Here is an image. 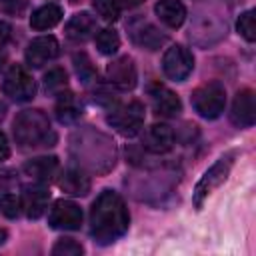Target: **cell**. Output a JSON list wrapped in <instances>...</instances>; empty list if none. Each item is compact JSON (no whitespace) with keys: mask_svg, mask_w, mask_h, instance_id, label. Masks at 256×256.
Wrapping results in <instances>:
<instances>
[{"mask_svg":"<svg viewBox=\"0 0 256 256\" xmlns=\"http://www.w3.org/2000/svg\"><path fill=\"white\" fill-rule=\"evenodd\" d=\"M190 100H192L194 110L202 118L214 120V118H218L224 112V106H226V90H224V86L220 82H206V84L198 86L192 92Z\"/></svg>","mask_w":256,"mask_h":256,"instance_id":"3957f363","label":"cell"},{"mask_svg":"<svg viewBox=\"0 0 256 256\" xmlns=\"http://www.w3.org/2000/svg\"><path fill=\"white\" fill-rule=\"evenodd\" d=\"M62 20V8L58 4H44L40 8H36L30 16V26L34 30H48L54 28L58 22Z\"/></svg>","mask_w":256,"mask_h":256,"instance_id":"44dd1931","label":"cell"},{"mask_svg":"<svg viewBox=\"0 0 256 256\" xmlns=\"http://www.w3.org/2000/svg\"><path fill=\"white\" fill-rule=\"evenodd\" d=\"M8 38H10V26L0 20V46H4Z\"/></svg>","mask_w":256,"mask_h":256,"instance_id":"4dcf8cb0","label":"cell"},{"mask_svg":"<svg viewBox=\"0 0 256 256\" xmlns=\"http://www.w3.org/2000/svg\"><path fill=\"white\" fill-rule=\"evenodd\" d=\"M4 240H6V232H4V230H0V244H2Z\"/></svg>","mask_w":256,"mask_h":256,"instance_id":"d6a6232c","label":"cell"},{"mask_svg":"<svg viewBox=\"0 0 256 256\" xmlns=\"http://www.w3.org/2000/svg\"><path fill=\"white\" fill-rule=\"evenodd\" d=\"M74 66H76V72L82 78V82L88 84L90 80L96 78V70H94V66H92V62H90V58L86 54H76L74 56Z\"/></svg>","mask_w":256,"mask_h":256,"instance_id":"4316f807","label":"cell"},{"mask_svg":"<svg viewBox=\"0 0 256 256\" xmlns=\"http://www.w3.org/2000/svg\"><path fill=\"white\" fill-rule=\"evenodd\" d=\"M54 112H56V118L62 124H72L82 116L84 106H82V102H80V98L76 94L62 90V92H58V100H56Z\"/></svg>","mask_w":256,"mask_h":256,"instance_id":"2e32d148","label":"cell"},{"mask_svg":"<svg viewBox=\"0 0 256 256\" xmlns=\"http://www.w3.org/2000/svg\"><path fill=\"white\" fill-rule=\"evenodd\" d=\"M106 122L122 136L132 138L142 130L144 124V106L138 100H132L128 104L116 106L110 110V114L106 116Z\"/></svg>","mask_w":256,"mask_h":256,"instance_id":"277c9868","label":"cell"},{"mask_svg":"<svg viewBox=\"0 0 256 256\" xmlns=\"http://www.w3.org/2000/svg\"><path fill=\"white\" fill-rule=\"evenodd\" d=\"M130 38L136 46L140 48H146V50H158L164 42H166V36L156 28L152 26L150 22H134L130 24Z\"/></svg>","mask_w":256,"mask_h":256,"instance_id":"5bb4252c","label":"cell"},{"mask_svg":"<svg viewBox=\"0 0 256 256\" xmlns=\"http://www.w3.org/2000/svg\"><path fill=\"white\" fill-rule=\"evenodd\" d=\"M2 88H4V94L16 102H28L36 94L34 78L28 74V70L24 66H18V64L10 66V70L4 76Z\"/></svg>","mask_w":256,"mask_h":256,"instance_id":"8992f818","label":"cell"},{"mask_svg":"<svg viewBox=\"0 0 256 256\" xmlns=\"http://www.w3.org/2000/svg\"><path fill=\"white\" fill-rule=\"evenodd\" d=\"M82 252H84L82 244H78V242L72 240V238H60V240L54 244V248H52V254H54V256H78V254H82Z\"/></svg>","mask_w":256,"mask_h":256,"instance_id":"484cf974","label":"cell"},{"mask_svg":"<svg viewBox=\"0 0 256 256\" xmlns=\"http://www.w3.org/2000/svg\"><path fill=\"white\" fill-rule=\"evenodd\" d=\"M58 52H60V46H58V40L54 36H40L28 44L26 62L32 68H40V66L48 64L50 60H54L58 56Z\"/></svg>","mask_w":256,"mask_h":256,"instance_id":"30bf717a","label":"cell"},{"mask_svg":"<svg viewBox=\"0 0 256 256\" xmlns=\"http://www.w3.org/2000/svg\"><path fill=\"white\" fill-rule=\"evenodd\" d=\"M24 174L38 180V182H48L56 170H58V158L56 156H40V158H32L22 166Z\"/></svg>","mask_w":256,"mask_h":256,"instance_id":"d6986e66","label":"cell"},{"mask_svg":"<svg viewBox=\"0 0 256 256\" xmlns=\"http://www.w3.org/2000/svg\"><path fill=\"white\" fill-rule=\"evenodd\" d=\"M230 120L240 128H248L254 124L256 104H254V92L250 88H244L236 94L232 102V110H230Z\"/></svg>","mask_w":256,"mask_h":256,"instance_id":"8fae6325","label":"cell"},{"mask_svg":"<svg viewBox=\"0 0 256 256\" xmlns=\"http://www.w3.org/2000/svg\"><path fill=\"white\" fill-rule=\"evenodd\" d=\"M22 208L26 212V216L30 220H36L40 218L46 208H48V200H50V192L44 184H32V186H26L24 188V194H22Z\"/></svg>","mask_w":256,"mask_h":256,"instance_id":"4fadbf2b","label":"cell"},{"mask_svg":"<svg viewBox=\"0 0 256 256\" xmlns=\"http://www.w3.org/2000/svg\"><path fill=\"white\" fill-rule=\"evenodd\" d=\"M150 102H152L154 112L160 114V116H166V118H174L182 110L180 98L170 88H166L162 84H152L150 86Z\"/></svg>","mask_w":256,"mask_h":256,"instance_id":"7c38bea8","label":"cell"},{"mask_svg":"<svg viewBox=\"0 0 256 256\" xmlns=\"http://www.w3.org/2000/svg\"><path fill=\"white\" fill-rule=\"evenodd\" d=\"M142 144L148 152L164 154V152L172 150V146H174V132L168 124H152L146 130Z\"/></svg>","mask_w":256,"mask_h":256,"instance_id":"9a60e30c","label":"cell"},{"mask_svg":"<svg viewBox=\"0 0 256 256\" xmlns=\"http://www.w3.org/2000/svg\"><path fill=\"white\" fill-rule=\"evenodd\" d=\"M28 8V0H0V10L8 16H22Z\"/></svg>","mask_w":256,"mask_h":256,"instance_id":"f1b7e54d","label":"cell"},{"mask_svg":"<svg viewBox=\"0 0 256 256\" xmlns=\"http://www.w3.org/2000/svg\"><path fill=\"white\" fill-rule=\"evenodd\" d=\"M22 210V200L16 196V194H10V192H4L0 194V212L8 218H16Z\"/></svg>","mask_w":256,"mask_h":256,"instance_id":"d4e9b609","label":"cell"},{"mask_svg":"<svg viewBox=\"0 0 256 256\" xmlns=\"http://www.w3.org/2000/svg\"><path fill=\"white\" fill-rule=\"evenodd\" d=\"M128 224L130 216L124 200L112 190L100 192L90 208V232L96 242L102 246L112 244L128 230Z\"/></svg>","mask_w":256,"mask_h":256,"instance_id":"6da1fadb","label":"cell"},{"mask_svg":"<svg viewBox=\"0 0 256 256\" xmlns=\"http://www.w3.org/2000/svg\"><path fill=\"white\" fill-rule=\"evenodd\" d=\"M48 224L56 230H78L82 226V210L70 200H56L50 208Z\"/></svg>","mask_w":256,"mask_h":256,"instance_id":"ba28073f","label":"cell"},{"mask_svg":"<svg viewBox=\"0 0 256 256\" xmlns=\"http://www.w3.org/2000/svg\"><path fill=\"white\" fill-rule=\"evenodd\" d=\"M66 84H68V76H66V72L62 68H52V70H48L44 74V88L48 92H56L58 94V92H62L66 88Z\"/></svg>","mask_w":256,"mask_h":256,"instance_id":"603a6c76","label":"cell"},{"mask_svg":"<svg viewBox=\"0 0 256 256\" xmlns=\"http://www.w3.org/2000/svg\"><path fill=\"white\" fill-rule=\"evenodd\" d=\"M58 186L70 196H86L90 192V178L78 168H66L58 178Z\"/></svg>","mask_w":256,"mask_h":256,"instance_id":"e0dca14e","label":"cell"},{"mask_svg":"<svg viewBox=\"0 0 256 256\" xmlns=\"http://www.w3.org/2000/svg\"><path fill=\"white\" fill-rule=\"evenodd\" d=\"M14 140L20 148H36L48 140L50 120L42 110H22L12 124Z\"/></svg>","mask_w":256,"mask_h":256,"instance_id":"7a4b0ae2","label":"cell"},{"mask_svg":"<svg viewBox=\"0 0 256 256\" xmlns=\"http://www.w3.org/2000/svg\"><path fill=\"white\" fill-rule=\"evenodd\" d=\"M8 156H10V144H8L6 134L0 130V162L8 160Z\"/></svg>","mask_w":256,"mask_h":256,"instance_id":"f546056e","label":"cell"},{"mask_svg":"<svg viewBox=\"0 0 256 256\" xmlns=\"http://www.w3.org/2000/svg\"><path fill=\"white\" fill-rule=\"evenodd\" d=\"M92 4H94V10H96L104 20H108V22L118 20L120 8H118L116 0H94Z\"/></svg>","mask_w":256,"mask_h":256,"instance_id":"83f0119b","label":"cell"},{"mask_svg":"<svg viewBox=\"0 0 256 256\" xmlns=\"http://www.w3.org/2000/svg\"><path fill=\"white\" fill-rule=\"evenodd\" d=\"M230 168H232V156H224V158L216 160V162L204 172V176H202L200 182L196 184L194 196H192V202H194L196 208H202V202L228 178Z\"/></svg>","mask_w":256,"mask_h":256,"instance_id":"5b68a950","label":"cell"},{"mask_svg":"<svg viewBox=\"0 0 256 256\" xmlns=\"http://www.w3.org/2000/svg\"><path fill=\"white\" fill-rule=\"evenodd\" d=\"M154 12L168 28H178L186 20V8L178 0H160L154 6Z\"/></svg>","mask_w":256,"mask_h":256,"instance_id":"ffe728a7","label":"cell"},{"mask_svg":"<svg viewBox=\"0 0 256 256\" xmlns=\"http://www.w3.org/2000/svg\"><path fill=\"white\" fill-rule=\"evenodd\" d=\"M236 28L238 32L248 40V42H254L256 40V22H254V10H246L240 14L238 22H236Z\"/></svg>","mask_w":256,"mask_h":256,"instance_id":"cb8c5ba5","label":"cell"},{"mask_svg":"<svg viewBox=\"0 0 256 256\" xmlns=\"http://www.w3.org/2000/svg\"><path fill=\"white\" fill-rule=\"evenodd\" d=\"M106 76H108V82L120 90H132L138 80L136 66L130 56H120V58L112 60L106 68Z\"/></svg>","mask_w":256,"mask_h":256,"instance_id":"9c48e42d","label":"cell"},{"mask_svg":"<svg viewBox=\"0 0 256 256\" xmlns=\"http://www.w3.org/2000/svg\"><path fill=\"white\" fill-rule=\"evenodd\" d=\"M142 0H116V4H118V8H134V6H138Z\"/></svg>","mask_w":256,"mask_h":256,"instance_id":"1f68e13d","label":"cell"},{"mask_svg":"<svg viewBox=\"0 0 256 256\" xmlns=\"http://www.w3.org/2000/svg\"><path fill=\"white\" fill-rule=\"evenodd\" d=\"M96 48L100 54L104 56H112L118 48H120V36L116 30L112 28H104L96 34Z\"/></svg>","mask_w":256,"mask_h":256,"instance_id":"7402d4cb","label":"cell"},{"mask_svg":"<svg viewBox=\"0 0 256 256\" xmlns=\"http://www.w3.org/2000/svg\"><path fill=\"white\" fill-rule=\"evenodd\" d=\"M94 30H96V20H94V16H90L88 12H78V14H74V16L66 22V26H64L66 36H68L70 40H74V42H84V40H88V38L94 34Z\"/></svg>","mask_w":256,"mask_h":256,"instance_id":"ac0fdd59","label":"cell"},{"mask_svg":"<svg viewBox=\"0 0 256 256\" xmlns=\"http://www.w3.org/2000/svg\"><path fill=\"white\" fill-rule=\"evenodd\" d=\"M194 68V58H192V52L180 44L176 46H170L166 52H164V58H162V70L164 74L174 80V82H184L190 72Z\"/></svg>","mask_w":256,"mask_h":256,"instance_id":"52a82bcc","label":"cell"}]
</instances>
